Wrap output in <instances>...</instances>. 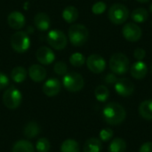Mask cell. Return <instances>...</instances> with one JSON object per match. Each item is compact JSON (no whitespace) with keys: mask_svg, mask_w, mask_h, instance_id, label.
<instances>
[{"mask_svg":"<svg viewBox=\"0 0 152 152\" xmlns=\"http://www.w3.org/2000/svg\"><path fill=\"white\" fill-rule=\"evenodd\" d=\"M94 95L97 101L101 102H106L110 97V90L105 86H99L94 91Z\"/></svg>","mask_w":152,"mask_h":152,"instance_id":"27","label":"cell"},{"mask_svg":"<svg viewBox=\"0 0 152 152\" xmlns=\"http://www.w3.org/2000/svg\"><path fill=\"white\" fill-rule=\"evenodd\" d=\"M115 91L122 97H128L134 94V85L130 79L122 77L118 79V81L115 83Z\"/></svg>","mask_w":152,"mask_h":152,"instance_id":"10","label":"cell"},{"mask_svg":"<svg viewBox=\"0 0 152 152\" xmlns=\"http://www.w3.org/2000/svg\"><path fill=\"white\" fill-rule=\"evenodd\" d=\"M25 21L26 20L24 15L17 11L12 12L7 17V23L13 29H20L23 28V26L25 25Z\"/></svg>","mask_w":152,"mask_h":152,"instance_id":"15","label":"cell"},{"mask_svg":"<svg viewBox=\"0 0 152 152\" xmlns=\"http://www.w3.org/2000/svg\"><path fill=\"white\" fill-rule=\"evenodd\" d=\"M104 80H105V82H106L107 84H109V85H115V83L118 81V78H117L116 74H114V73H109V74L105 77Z\"/></svg>","mask_w":152,"mask_h":152,"instance_id":"35","label":"cell"},{"mask_svg":"<svg viewBox=\"0 0 152 152\" xmlns=\"http://www.w3.org/2000/svg\"><path fill=\"white\" fill-rule=\"evenodd\" d=\"M146 56V52L143 48L142 47H138L134 50V57L137 60V61H142Z\"/></svg>","mask_w":152,"mask_h":152,"instance_id":"33","label":"cell"},{"mask_svg":"<svg viewBox=\"0 0 152 152\" xmlns=\"http://www.w3.org/2000/svg\"><path fill=\"white\" fill-rule=\"evenodd\" d=\"M34 23L38 30L45 31L51 25L50 17L45 12H38L34 18Z\"/></svg>","mask_w":152,"mask_h":152,"instance_id":"17","label":"cell"},{"mask_svg":"<svg viewBox=\"0 0 152 152\" xmlns=\"http://www.w3.org/2000/svg\"><path fill=\"white\" fill-rule=\"evenodd\" d=\"M78 10L73 6V5H69L65 7V9L62 12V18L68 22V23H72L76 21L78 18Z\"/></svg>","mask_w":152,"mask_h":152,"instance_id":"19","label":"cell"},{"mask_svg":"<svg viewBox=\"0 0 152 152\" xmlns=\"http://www.w3.org/2000/svg\"><path fill=\"white\" fill-rule=\"evenodd\" d=\"M69 62L74 67H81L86 62V58L84 54L80 53H75L70 55L69 57Z\"/></svg>","mask_w":152,"mask_h":152,"instance_id":"28","label":"cell"},{"mask_svg":"<svg viewBox=\"0 0 152 152\" xmlns=\"http://www.w3.org/2000/svg\"><path fill=\"white\" fill-rule=\"evenodd\" d=\"M102 117L105 122L110 126H118L124 122L126 117V110L117 102L108 103L102 110Z\"/></svg>","mask_w":152,"mask_h":152,"instance_id":"1","label":"cell"},{"mask_svg":"<svg viewBox=\"0 0 152 152\" xmlns=\"http://www.w3.org/2000/svg\"><path fill=\"white\" fill-rule=\"evenodd\" d=\"M64 87L72 93L78 92L83 89L85 86V81L83 77L77 72H69L64 75L62 79Z\"/></svg>","mask_w":152,"mask_h":152,"instance_id":"5","label":"cell"},{"mask_svg":"<svg viewBox=\"0 0 152 152\" xmlns=\"http://www.w3.org/2000/svg\"><path fill=\"white\" fill-rule=\"evenodd\" d=\"M51 148L50 142L46 138H40L37 141L36 149L37 152H48Z\"/></svg>","mask_w":152,"mask_h":152,"instance_id":"29","label":"cell"},{"mask_svg":"<svg viewBox=\"0 0 152 152\" xmlns=\"http://www.w3.org/2000/svg\"><path fill=\"white\" fill-rule=\"evenodd\" d=\"M113 137V131L110 128H104L100 132V139L103 142H108Z\"/></svg>","mask_w":152,"mask_h":152,"instance_id":"32","label":"cell"},{"mask_svg":"<svg viewBox=\"0 0 152 152\" xmlns=\"http://www.w3.org/2000/svg\"><path fill=\"white\" fill-rule=\"evenodd\" d=\"M126 142L122 138H115L110 142L109 146V152H126Z\"/></svg>","mask_w":152,"mask_h":152,"instance_id":"24","label":"cell"},{"mask_svg":"<svg viewBox=\"0 0 152 152\" xmlns=\"http://www.w3.org/2000/svg\"><path fill=\"white\" fill-rule=\"evenodd\" d=\"M129 14V10L126 5L119 3H116L110 6L108 16L110 20L113 24L121 25L127 20Z\"/></svg>","mask_w":152,"mask_h":152,"instance_id":"4","label":"cell"},{"mask_svg":"<svg viewBox=\"0 0 152 152\" xmlns=\"http://www.w3.org/2000/svg\"><path fill=\"white\" fill-rule=\"evenodd\" d=\"M149 17V12L145 8L139 7L134 9L131 13L132 20L136 23H143L147 20Z\"/></svg>","mask_w":152,"mask_h":152,"instance_id":"21","label":"cell"},{"mask_svg":"<svg viewBox=\"0 0 152 152\" xmlns=\"http://www.w3.org/2000/svg\"><path fill=\"white\" fill-rule=\"evenodd\" d=\"M61 152H79V144L73 139L65 140L61 146Z\"/></svg>","mask_w":152,"mask_h":152,"instance_id":"26","label":"cell"},{"mask_svg":"<svg viewBox=\"0 0 152 152\" xmlns=\"http://www.w3.org/2000/svg\"><path fill=\"white\" fill-rule=\"evenodd\" d=\"M106 9H107V5L102 1L96 2L92 6V12L95 15H101V14H102L106 11Z\"/></svg>","mask_w":152,"mask_h":152,"instance_id":"30","label":"cell"},{"mask_svg":"<svg viewBox=\"0 0 152 152\" xmlns=\"http://www.w3.org/2000/svg\"><path fill=\"white\" fill-rule=\"evenodd\" d=\"M36 57L37 61L43 65H49L55 59L53 52L46 46H41L40 48H38L36 53Z\"/></svg>","mask_w":152,"mask_h":152,"instance_id":"12","label":"cell"},{"mask_svg":"<svg viewBox=\"0 0 152 152\" xmlns=\"http://www.w3.org/2000/svg\"><path fill=\"white\" fill-rule=\"evenodd\" d=\"M53 70H54V72H55L57 75L63 76V75L67 74L68 67H67V65H66L65 62H63V61H57V62L54 64Z\"/></svg>","mask_w":152,"mask_h":152,"instance_id":"31","label":"cell"},{"mask_svg":"<svg viewBox=\"0 0 152 152\" xmlns=\"http://www.w3.org/2000/svg\"><path fill=\"white\" fill-rule=\"evenodd\" d=\"M21 93L14 86L7 88L3 94V102L9 110H14L18 108L21 102Z\"/></svg>","mask_w":152,"mask_h":152,"instance_id":"6","label":"cell"},{"mask_svg":"<svg viewBox=\"0 0 152 152\" xmlns=\"http://www.w3.org/2000/svg\"><path fill=\"white\" fill-rule=\"evenodd\" d=\"M23 133L27 138L32 139V138H35L36 136H37L39 134L40 127L36 122H29L25 126Z\"/></svg>","mask_w":152,"mask_h":152,"instance_id":"23","label":"cell"},{"mask_svg":"<svg viewBox=\"0 0 152 152\" xmlns=\"http://www.w3.org/2000/svg\"><path fill=\"white\" fill-rule=\"evenodd\" d=\"M130 68L128 57L122 53H114L110 59V69L116 75L126 74Z\"/></svg>","mask_w":152,"mask_h":152,"instance_id":"3","label":"cell"},{"mask_svg":"<svg viewBox=\"0 0 152 152\" xmlns=\"http://www.w3.org/2000/svg\"><path fill=\"white\" fill-rule=\"evenodd\" d=\"M12 152H35V149L28 141L20 140L13 145Z\"/></svg>","mask_w":152,"mask_h":152,"instance_id":"22","label":"cell"},{"mask_svg":"<svg viewBox=\"0 0 152 152\" xmlns=\"http://www.w3.org/2000/svg\"><path fill=\"white\" fill-rule=\"evenodd\" d=\"M11 45L17 53H25L30 46V39L25 31H17L11 37Z\"/></svg>","mask_w":152,"mask_h":152,"instance_id":"7","label":"cell"},{"mask_svg":"<svg viewBox=\"0 0 152 152\" xmlns=\"http://www.w3.org/2000/svg\"><path fill=\"white\" fill-rule=\"evenodd\" d=\"M28 75L34 82H41L46 77V70L41 65L33 64L28 69Z\"/></svg>","mask_w":152,"mask_h":152,"instance_id":"16","label":"cell"},{"mask_svg":"<svg viewBox=\"0 0 152 152\" xmlns=\"http://www.w3.org/2000/svg\"><path fill=\"white\" fill-rule=\"evenodd\" d=\"M102 149V142L97 138L88 139L84 145V152H101Z\"/></svg>","mask_w":152,"mask_h":152,"instance_id":"20","label":"cell"},{"mask_svg":"<svg viewBox=\"0 0 152 152\" xmlns=\"http://www.w3.org/2000/svg\"><path fill=\"white\" fill-rule=\"evenodd\" d=\"M139 114L146 120H152V100L143 101L139 106Z\"/></svg>","mask_w":152,"mask_h":152,"instance_id":"18","label":"cell"},{"mask_svg":"<svg viewBox=\"0 0 152 152\" xmlns=\"http://www.w3.org/2000/svg\"><path fill=\"white\" fill-rule=\"evenodd\" d=\"M47 42L53 49L62 50L66 47L68 40L65 34L62 31L59 29H53L48 33Z\"/></svg>","mask_w":152,"mask_h":152,"instance_id":"8","label":"cell"},{"mask_svg":"<svg viewBox=\"0 0 152 152\" xmlns=\"http://www.w3.org/2000/svg\"><path fill=\"white\" fill-rule=\"evenodd\" d=\"M151 26H152V21H151Z\"/></svg>","mask_w":152,"mask_h":152,"instance_id":"40","label":"cell"},{"mask_svg":"<svg viewBox=\"0 0 152 152\" xmlns=\"http://www.w3.org/2000/svg\"><path fill=\"white\" fill-rule=\"evenodd\" d=\"M89 37L87 28L82 24H73L69 28V38L75 46H81L86 43Z\"/></svg>","mask_w":152,"mask_h":152,"instance_id":"2","label":"cell"},{"mask_svg":"<svg viewBox=\"0 0 152 152\" xmlns=\"http://www.w3.org/2000/svg\"><path fill=\"white\" fill-rule=\"evenodd\" d=\"M9 84V79L7 76L2 72H0V90L5 88Z\"/></svg>","mask_w":152,"mask_h":152,"instance_id":"34","label":"cell"},{"mask_svg":"<svg viewBox=\"0 0 152 152\" xmlns=\"http://www.w3.org/2000/svg\"><path fill=\"white\" fill-rule=\"evenodd\" d=\"M151 73H152V65H151Z\"/></svg>","mask_w":152,"mask_h":152,"instance_id":"39","label":"cell"},{"mask_svg":"<svg viewBox=\"0 0 152 152\" xmlns=\"http://www.w3.org/2000/svg\"><path fill=\"white\" fill-rule=\"evenodd\" d=\"M123 37L129 42H137L142 36V28L134 22H127L122 28Z\"/></svg>","mask_w":152,"mask_h":152,"instance_id":"9","label":"cell"},{"mask_svg":"<svg viewBox=\"0 0 152 152\" xmlns=\"http://www.w3.org/2000/svg\"><path fill=\"white\" fill-rule=\"evenodd\" d=\"M43 93L49 97H53L57 95L61 91V83L57 78L52 77L45 82L43 86Z\"/></svg>","mask_w":152,"mask_h":152,"instance_id":"13","label":"cell"},{"mask_svg":"<svg viewBox=\"0 0 152 152\" xmlns=\"http://www.w3.org/2000/svg\"><path fill=\"white\" fill-rule=\"evenodd\" d=\"M150 11H151V12L152 13V3L151 4V5H150Z\"/></svg>","mask_w":152,"mask_h":152,"instance_id":"38","label":"cell"},{"mask_svg":"<svg viewBox=\"0 0 152 152\" xmlns=\"http://www.w3.org/2000/svg\"><path fill=\"white\" fill-rule=\"evenodd\" d=\"M136 1H138L139 3H142V4H145V3H148V2H150L151 0H136Z\"/></svg>","mask_w":152,"mask_h":152,"instance_id":"37","label":"cell"},{"mask_svg":"<svg viewBox=\"0 0 152 152\" xmlns=\"http://www.w3.org/2000/svg\"><path fill=\"white\" fill-rule=\"evenodd\" d=\"M86 61L88 69L94 74L102 73L106 68L105 60L99 54H91L89 57H87Z\"/></svg>","mask_w":152,"mask_h":152,"instance_id":"11","label":"cell"},{"mask_svg":"<svg viewBox=\"0 0 152 152\" xmlns=\"http://www.w3.org/2000/svg\"><path fill=\"white\" fill-rule=\"evenodd\" d=\"M11 77L14 82L21 83L27 77V70L23 67H15L11 72Z\"/></svg>","mask_w":152,"mask_h":152,"instance_id":"25","label":"cell"},{"mask_svg":"<svg viewBox=\"0 0 152 152\" xmlns=\"http://www.w3.org/2000/svg\"><path fill=\"white\" fill-rule=\"evenodd\" d=\"M139 152H152V142H145L143 143L140 149H139Z\"/></svg>","mask_w":152,"mask_h":152,"instance_id":"36","label":"cell"},{"mask_svg":"<svg viewBox=\"0 0 152 152\" xmlns=\"http://www.w3.org/2000/svg\"><path fill=\"white\" fill-rule=\"evenodd\" d=\"M131 76L135 79H143L148 73V67L142 61H137L130 68Z\"/></svg>","mask_w":152,"mask_h":152,"instance_id":"14","label":"cell"}]
</instances>
